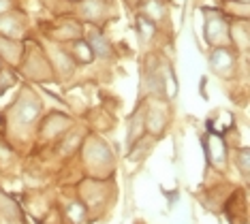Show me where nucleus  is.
Returning <instances> with one entry per match:
<instances>
[{"label": "nucleus", "mask_w": 250, "mask_h": 224, "mask_svg": "<svg viewBox=\"0 0 250 224\" xmlns=\"http://www.w3.org/2000/svg\"><path fill=\"white\" fill-rule=\"evenodd\" d=\"M206 39L209 45H227V39H229V26L227 21L223 20L220 13H212L208 15V21H206Z\"/></svg>", "instance_id": "nucleus-1"}, {"label": "nucleus", "mask_w": 250, "mask_h": 224, "mask_svg": "<svg viewBox=\"0 0 250 224\" xmlns=\"http://www.w3.org/2000/svg\"><path fill=\"white\" fill-rule=\"evenodd\" d=\"M39 111H41V105L35 101H21V105H20V111H18V120L20 122H24V124H28V122H32L37 116H39Z\"/></svg>", "instance_id": "nucleus-5"}, {"label": "nucleus", "mask_w": 250, "mask_h": 224, "mask_svg": "<svg viewBox=\"0 0 250 224\" xmlns=\"http://www.w3.org/2000/svg\"><path fill=\"white\" fill-rule=\"evenodd\" d=\"M73 56H75V60L86 62V64L94 60V54H92V49H90L88 41H75L73 43Z\"/></svg>", "instance_id": "nucleus-7"}, {"label": "nucleus", "mask_w": 250, "mask_h": 224, "mask_svg": "<svg viewBox=\"0 0 250 224\" xmlns=\"http://www.w3.org/2000/svg\"><path fill=\"white\" fill-rule=\"evenodd\" d=\"M9 4H11V0H0V13H2V11H7Z\"/></svg>", "instance_id": "nucleus-11"}, {"label": "nucleus", "mask_w": 250, "mask_h": 224, "mask_svg": "<svg viewBox=\"0 0 250 224\" xmlns=\"http://www.w3.org/2000/svg\"><path fill=\"white\" fill-rule=\"evenodd\" d=\"M240 166L244 177H248V149H240Z\"/></svg>", "instance_id": "nucleus-10"}, {"label": "nucleus", "mask_w": 250, "mask_h": 224, "mask_svg": "<svg viewBox=\"0 0 250 224\" xmlns=\"http://www.w3.org/2000/svg\"><path fill=\"white\" fill-rule=\"evenodd\" d=\"M206 149H208L209 163H212L214 166H218V169H223L225 160H227V145H225V141L220 139V137H216V135H209L208 141H206Z\"/></svg>", "instance_id": "nucleus-2"}, {"label": "nucleus", "mask_w": 250, "mask_h": 224, "mask_svg": "<svg viewBox=\"0 0 250 224\" xmlns=\"http://www.w3.org/2000/svg\"><path fill=\"white\" fill-rule=\"evenodd\" d=\"M88 45H90V49H92L94 58H96V56H101V58H107V56L111 54L109 43H107V39H105L99 30H92V32H90V37H88Z\"/></svg>", "instance_id": "nucleus-4"}, {"label": "nucleus", "mask_w": 250, "mask_h": 224, "mask_svg": "<svg viewBox=\"0 0 250 224\" xmlns=\"http://www.w3.org/2000/svg\"><path fill=\"white\" fill-rule=\"evenodd\" d=\"M137 30L141 34V41H147V39L154 34V21H150L147 17L141 15L139 20H137Z\"/></svg>", "instance_id": "nucleus-8"}, {"label": "nucleus", "mask_w": 250, "mask_h": 224, "mask_svg": "<svg viewBox=\"0 0 250 224\" xmlns=\"http://www.w3.org/2000/svg\"><path fill=\"white\" fill-rule=\"evenodd\" d=\"M66 216H69L75 224H82L83 218H86V209H83L82 203H71L69 207H66Z\"/></svg>", "instance_id": "nucleus-9"}, {"label": "nucleus", "mask_w": 250, "mask_h": 224, "mask_svg": "<svg viewBox=\"0 0 250 224\" xmlns=\"http://www.w3.org/2000/svg\"><path fill=\"white\" fill-rule=\"evenodd\" d=\"M141 13H144V17H147L150 21H156V20H161V17H165L163 4L158 2V0H146L144 7H141Z\"/></svg>", "instance_id": "nucleus-6"}, {"label": "nucleus", "mask_w": 250, "mask_h": 224, "mask_svg": "<svg viewBox=\"0 0 250 224\" xmlns=\"http://www.w3.org/2000/svg\"><path fill=\"white\" fill-rule=\"evenodd\" d=\"M209 64H212V68H214L216 73L227 75L233 66H235V60H233V54H231V51L223 45V47L216 49L214 54H212V60H209Z\"/></svg>", "instance_id": "nucleus-3"}]
</instances>
